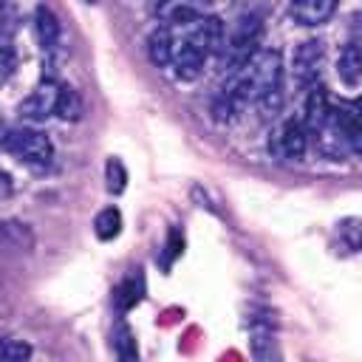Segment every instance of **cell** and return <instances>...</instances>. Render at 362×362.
<instances>
[{"label": "cell", "instance_id": "1", "mask_svg": "<svg viewBox=\"0 0 362 362\" xmlns=\"http://www.w3.org/2000/svg\"><path fill=\"white\" fill-rule=\"evenodd\" d=\"M249 88V99L263 116H277L283 107V57L277 48H263L238 71Z\"/></svg>", "mask_w": 362, "mask_h": 362}, {"label": "cell", "instance_id": "2", "mask_svg": "<svg viewBox=\"0 0 362 362\" xmlns=\"http://www.w3.org/2000/svg\"><path fill=\"white\" fill-rule=\"evenodd\" d=\"M260 40H263V23H260V17H255V14L240 17L238 25H235V31L223 42V51H221L226 68L232 74L243 71L252 62V57L260 51Z\"/></svg>", "mask_w": 362, "mask_h": 362}, {"label": "cell", "instance_id": "3", "mask_svg": "<svg viewBox=\"0 0 362 362\" xmlns=\"http://www.w3.org/2000/svg\"><path fill=\"white\" fill-rule=\"evenodd\" d=\"M3 150L14 153L23 164H31V167H48L51 158H54V144H51V139H48L42 130H37V127L8 130Z\"/></svg>", "mask_w": 362, "mask_h": 362}, {"label": "cell", "instance_id": "4", "mask_svg": "<svg viewBox=\"0 0 362 362\" xmlns=\"http://www.w3.org/2000/svg\"><path fill=\"white\" fill-rule=\"evenodd\" d=\"M322 57H325L322 40H305V42H300V45L294 48L291 71H294V82H297L300 88H314V85H317Z\"/></svg>", "mask_w": 362, "mask_h": 362}, {"label": "cell", "instance_id": "5", "mask_svg": "<svg viewBox=\"0 0 362 362\" xmlns=\"http://www.w3.org/2000/svg\"><path fill=\"white\" fill-rule=\"evenodd\" d=\"M223 42H226V25H223V20L218 14H206V17L195 20L192 28H189V37H187V45H192L204 57L221 54Z\"/></svg>", "mask_w": 362, "mask_h": 362}, {"label": "cell", "instance_id": "6", "mask_svg": "<svg viewBox=\"0 0 362 362\" xmlns=\"http://www.w3.org/2000/svg\"><path fill=\"white\" fill-rule=\"evenodd\" d=\"M57 96H59V82L57 79H42L17 107V113L25 122H42L48 116H54L57 107Z\"/></svg>", "mask_w": 362, "mask_h": 362}, {"label": "cell", "instance_id": "7", "mask_svg": "<svg viewBox=\"0 0 362 362\" xmlns=\"http://www.w3.org/2000/svg\"><path fill=\"white\" fill-rule=\"evenodd\" d=\"M212 0H161L156 6V17L167 25H192L195 20L209 14Z\"/></svg>", "mask_w": 362, "mask_h": 362}, {"label": "cell", "instance_id": "8", "mask_svg": "<svg viewBox=\"0 0 362 362\" xmlns=\"http://www.w3.org/2000/svg\"><path fill=\"white\" fill-rule=\"evenodd\" d=\"M305 147H308V133L303 127L300 119H286L280 124V130L274 133V156L277 158H286V161H300L305 156Z\"/></svg>", "mask_w": 362, "mask_h": 362}, {"label": "cell", "instance_id": "9", "mask_svg": "<svg viewBox=\"0 0 362 362\" xmlns=\"http://www.w3.org/2000/svg\"><path fill=\"white\" fill-rule=\"evenodd\" d=\"M334 119H337V127L342 133L345 150L362 156V96H356L348 105L334 107Z\"/></svg>", "mask_w": 362, "mask_h": 362}, {"label": "cell", "instance_id": "10", "mask_svg": "<svg viewBox=\"0 0 362 362\" xmlns=\"http://www.w3.org/2000/svg\"><path fill=\"white\" fill-rule=\"evenodd\" d=\"M337 8H339V0H291L288 14L294 17V23H300L305 28H317V25L328 23Z\"/></svg>", "mask_w": 362, "mask_h": 362}, {"label": "cell", "instance_id": "11", "mask_svg": "<svg viewBox=\"0 0 362 362\" xmlns=\"http://www.w3.org/2000/svg\"><path fill=\"white\" fill-rule=\"evenodd\" d=\"M331 113H334V105H331V99H328L325 88H320V85L308 88V99H305V119H303L305 133H317V130H322V127L328 124Z\"/></svg>", "mask_w": 362, "mask_h": 362}, {"label": "cell", "instance_id": "12", "mask_svg": "<svg viewBox=\"0 0 362 362\" xmlns=\"http://www.w3.org/2000/svg\"><path fill=\"white\" fill-rule=\"evenodd\" d=\"M173 71H175V79H181V82H192V79H198L201 74H204V65H206V57L201 54V51H195L192 45H181V48H175V54H173Z\"/></svg>", "mask_w": 362, "mask_h": 362}, {"label": "cell", "instance_id": "13", "mask_svg": "<svg viewBox=\"0 0 362 362\" xmlns=\"http://www.w3.org/2000/svg\"><path fill=\"white\" fill-rule=\"evenodd\" d=\"M34 34L42 51H54L59 45V20L48 6H37L34 11Z\"/></svg>", "mask_w": 362, "mask_h": 362}, {"label": "cell", "instance_id": "14", "mask_svg": "<svg viewBox=\"0 0 362 362\" xmlns=\"http://www.w3.org/2000/svg\"><path fill=\"white\" fill-rule=\"evenodd\" d=\"M337 76L345 85H351V88L362 85V45L351 42V45H345L339 51V57H337Z\"/></svg>", "mask_w": 362, "mask_h": 362}, {"label": "cell", "instance_id": "15", "mask_svg": "<svg viewBox=\"0 0 362 362\" xmlns=\"http://www.w3.org/2000/svg\"><path fill=\"white\" fill-rule=\"evenodd\" d=\"M173 54H175V45H173V34L161 25L156 28L150 37H147V57L156 68H170L173 62Z\"/></svg>", "mask_w": 362, "mask_h": 362}, {"label": "cell", "instance_id": "16", "mask_svg": "<svg viewBox=\"0 0 362 362\" xmlns=\"http://www.w3.org/2000/svg\"><path fill=\"white\" fill-rule=\"evenodd\" d=\"M141 294H144V277H141L139 269H136L130 277H124V280L119 283V288L113 291V303H116L119 311H130V308L141 300Z\"/></svg>", "mask_w": 362, "mask_h": 362}, {"label": "cell", "instance_id": "17", "mask_svg": "<svg viewBox=\"0 0 362 362\" xmlns=\"http://www.w3.org/2000/svg\"><path fill=\"white\" fill-rule=\"evenodd\" d=\"M82 96L71 88V85H59V96H57V107L54 116H59L62 122H79L82 119Z\"/></svg>", "mask_w": 362, "mask_h": 362}, {"label": "cell", "instance_id": "18", "mask_svg": "<svg viewBox=\"0 0 362 362\" xmlns=\"http://www.w3.org/2000/svg\"><path fill=\"white\" fill-rule=\"evenodd\" d=\"M113 354H116V362H139L136 337L127 328V322H116L113 328Z\"/></svg>", "mask_w": 362, "mask_h": 362}, {"label": "cell", "instance_id": "19", "mask_svg": "<svg viewBox=\"0 0 362 362\" xmlns=\"http://www.w3.org/2000/svg\"><path fill=\"white\" fill-rule=\"evenodd\" d=\"M249 345H252V356L257 362H280V348L269 328H255Z\"/></svg>", "mask_w": 362, "mask_h": 362}, {"label": "cell", "instance_id": "20", "mask_svg": "<svg viewBox=\"0 0 362 362\" xmlns=\"http://www.w3.org/2000/svg\"><path fill=\"white\" fill-rule=\"evenodd\" d=\"M93 232L99 240H113L122 232V212L116 206H105L93 221Z\"/></svg>", "mask_w": 362, "mask_h": 362}, {"label": "cell", "instance_id": "21", "mask_svg": "<svg viewBox=\"0 0 362 362\" xmlns=\"http://www.w3.org/2000/svg\"><path fill=\"white\" fill-rule=\"evenodd\" d=\"M105 181H107V192L110 195L124 192V187H127V170H124V164L119 158H107V164H105Z\"/></svg>", "mask_w": 362, "mask_h": 362}, {"label": "cell", "instance_id": "22", "mask_svg": "<svg viewBox=\"0 0 362 362\" xmlns=\"http://www.w3.org/2000/svg\"><path fill=\"white\" fill-rule=\"evenodd\" d=\"M181 249H184V235H181V229H178V226H173V229H170V235H167L164 257H161L164 269H170V266H173V260H175V257L181 255Z\"/></svg>", "mask_w": 362, "mask_h": 362}, {"label": "cell", "instance_id": "23", "mask_svg": "<svg viewBox=\"0 0 362 362\" xmlns=\"http://www.w3.org/2000/svg\"><path fill=\"white\" fill-rule=\"evenodd\" d=\"M14 62H17V57H14V48L6 42V45H0V79H6L11 71H14Z\"/></svg>", "mask_w": 362, "mask_h": 362}, {"label": "cell", "instance_id": "24", "mask_svg": "<svg viewBox=\"0 0 362 362\" xmlns=\"http://www.w3.org/2000/svg\"><path fill=\"white\" fill-rule=\"evenodd\" d=\"M11 189H14V184H11V175L0 170V198H8V195H11Z\"/></svg>", "mask_w": 362, "mask_h": 362}, {"label": "cell", "instance_id": "25", "mask_svg": "<svg viewBox=\"0 0 362 362\" xmlns=\"http://www.w3.org/2000/svg\"><path fill=\"white\" fill-rule=\"evenodd\" d=\"M6 136H8V127H6L3 122H0V150L6 147Z\"/></svg>", "mask_w": 362, "mask_h": 362}, {"label": "cell", "instance_id": "26", "mask_svg": "<svg viewBox=\"0 0 362 362\" xmlns=\"http://www.w3.org/2000/svg\"><path fill=\"white\" fill-rule=\"evenodd\" d=\"M3 8H6V0H0V14H3Z\"/></svg>", "mask_w": 362, "mask_h": 362}, {"label": "cell", "instance_id": "27", "mask_svg": "<svg viewBox=\"0 0 362 362\" xmlns=\"http://www.w3.org/2000/svg\"><path fill=\"white\" fill-rule=\"evenodd\" d=\"M88 3H96V0H88Z\"/></svg>", "mask_w": 362, "mask_h": 362}]
</instances>
